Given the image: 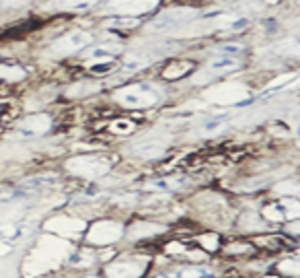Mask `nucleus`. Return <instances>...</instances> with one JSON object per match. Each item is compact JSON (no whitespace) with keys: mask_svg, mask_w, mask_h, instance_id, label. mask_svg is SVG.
Segmentation results:
<instances>
[{"mask_svg":"<svg viewBox=\"0 0 300 278\" xmlns=\"http://www.w3.org/2000/svg\"><path fill=\"white\" fill-rule=\"evenodd\" d=\"M160 91L154 85L148 83H134V85H126L121 89L115 91V99L117 103H121L123 107L130 109H146L152 107L160 101Z\"/></svg>","mask_w":300,"mask_h":278,"instance_id":"f257e3e1","label":"nucleus"},{"mask_svg":"<svg viewBox=\"0 0 300 278\" xmlns=\"http://www.w3.org/2000/svg\"><path fill=\"white\" fill-rule=\"evenodd\" d=\"M66 169L72 175H78L84 180H95L101 178L111 169L109 159L101 157V155H82V157H74L66 163Z\"/></svg>","mask_w":300,"mask_h":278,"instance_id":"f03ea898","label":"nucleus"},{"mask_svg":"<svg viewBox=\"0 0 300 278\" xmlns=\"http://www.w3.org/2000/svg\"><path fill=\"white\" fill-rule=\"evenodd\" d=\"M123 237V227L115 221H97L89 227L86 231V243L95 245V247H103V245H113L115 241Z\"/></svg>","mask_w":300,"mask_h":278,"instance_id":"7ed1b4c3","label":"nucleus"},{"mask_svg":"<svg viewBox=\"0 0 300 278\" xmlns=\"http://www.w3.org/2000/svg\"><path fill=\"white\" fill-rule=\"evenodd\" d=\"M263 219L269 223H284V221H296L300 219V200L298 198H282L267 204L263 208Z\"/></svg>","mask_w":300,"mask_h":278,"instance_id":"20e7f679","label":"nucleus"},{"mask_svg":"<svg viewBox=\"0 0 300 278\" xmlns=\"http://www.w3.org/2000/svg\"><path fill=\"white\" fill-rule=\"evenodd\" d=\"M148 262L144 258H126L107 264L105 276L107 278H140L146 272Z\"/></svg>","mask_w":300,"mask_h":278,"instance_id":"39448f33","label":"nucleus"},{"mask_svg":"<svg viewBox=\"0 0 300 278\" xmlns=\"http://www.w3.org/2000/svg\"><path fill=\"white\" fill-rule=\"evenodd\" d=\"M158 4V0H109L105 12L126 17H142Z\"/></svg>","mask_w":300,"mask_h":278,"instance_id":"423d86ee","label":"nucleus"},{"mask_svg":"<svg viewBox=\"0 0 300 278\" xmlns=\"http://www.w3.org/2000/svg\"><path fill=\"white\" fill-rule=\"evenodd\" d=\"M93 44V35L89 31H70L66 35H60L52 44V49L58 54H74L89 47Z\"/></svg>","mask_w":300,"mask_h":278,"instance_id":"0eeeda50","label":"nucleus"},{"mask_svg":"<svg viewBox=\"0 0 300 278\" xmlns=\"http://www.w3.org/2000/svg\"><path fill=\"white\" fill-rule=\"evenodd\" d=\"M187 15L189 12L187 10H169V12H162V15H158L156 19H152L148 23V29L154 31V33H169V31H175L179 29L183 23H187Z\"/></svg>","mask_w":300,"mask_h":278,"instance_id":"6e6552de","label":"nucleus"},{"mask_svg":"<svg viewBox=\"0 0 300 278\" xmlns=\"http://www.w3.org/2000/svg\"><path fill=\"white\" fill-rule=\"evenodd\" d=\"M52 118L47 113H33V116H27L21 124L17 132L25 138H35V136H43L52 130Z\"/></svg>","mask_w":300,"mask_h":278,"instance_id":"1a4fd4ad","label":"nucleus"},{"mask_svg":"<svg viewBox=\"0 0 300 278\" xmlns=\"http://www.w3.org/2000/svg\"><path fill=\"white\" fill-rule=\"evenodd\" d=\"M45 229L52 231L60 237H72L84 229V223L80 219H74V217H66V214H60V217H54L45 223Z\"/></svg>","mask_w":300,"mask_h":278,"instance_id":"9d476101","label":"nucleus"},{"mask_svg":"<svg viewBox=\"0 0 300 278\" xmlns=\"http://www.w3.org/2000/svg\"><path fill=\"white\" fill-rule=\"evenodd\" d=\"M193 68H195V64H193L191 60H171V62H167V64H165V68L160 70V77L165 79V81L175 83V81L185 79Z\"/></svg>","mask_w":300,"mask_h":278,"instance_id":"9b49d317","label":"nucleus"},{"mask_svg":"<svg viewBox=\"0 0 300 278\" xmlns=\"http://www.w3.org/2000/svg\"><path fill=\"white\" fill-rule=\"evenodd\" d=\"M134 155L146 159V161H152L165 155V142L160 138H148V140H142L134 146Z\"/></svg>","mask_w":300,"mask_h":278,"instance_id":"f8f14e48","label":"nucleus"},{"mask_svg":"<svg viewBox=\"0 0 300 278\" xmlns=\"http://www.w3.org/2000/svg\"><path fill=\"white\" fill-rule=\"evenodd\" d=\"M185 185L183 178H160L146 184L144 187L148 192H160V194H173V192H179V189Z\"/></svg>","mask_w":300,"mask_h":278,"instance_id":"ddd939ff","label":"nucleus"},{"mask_svg":"<svg viewBox=\"0 0 300 278\" xmlns=\"http://www.w3.org/2000/svg\"><path fill=\"white\" fill-rule=\"evenodd\" d=\"M239 66H241V62L236 60V58H230V56H216V58L210 60L208 70H210L212 74H228V72L239 70Z\"/></svg>","mask_w":300,"mask_h":278,"instance_id":"4468645a","label":"nucleus"},{"mask_svg":"<svg viewBox=\"0 0 300 278\" xmlns=\"http://www.w3.org/2000/svg\"><path fill=\"white\" fill-rule=\"evenodd\" d=\"M25 77H27V72H25L23 66L0 60V83H19Z\"/></svg>","mask_w":300,"mask_h":278,"instance_id":"2eb2a0df","label":"nucleus"},{"mask_svg":"<svg viewBox=\"0 0 300 278\" xmlns=\"http://www.w3.org/2000/svg\"><path fill=\"white\" fill-rule=\"evenodd\" d=\"M165 229H162L160 225H152V223H136L130 227L128 231V237L130 239H144V237H152V235H158L162 233Z\"/></svg>","mask_w":300,"mask_h":278,"instance_id":"dca6fc26","label":"nucleus"},{"mask_svg":"<svg viewBox=\"0 0 300 278\" xmlns=\"http://www.w3.org/2000/svg\"><path fill=\"white\" fill-rule=\"evenodd\" d=\"M99 4V0H56V6L60 10L70 12H86Z\"/></svg>","mask_w":300,"mask_h":278,"instance_id":"f3484780","label":"nucleus"},{"mask_svg":"<svg viewBox=\"0 0 300 278\" xmlns=\"http://www.w3.org/2000/svg\"><path fill=\"white\" fill-rule=\"evenodd\" d=\"M121 52L117 44H107V46H95L89 49V58L93 60H113Z\"/></svg>","mask_w":300,"mask_h":278,"instance_id":"a211bd4d","label":"nucleus"},{"mask_svg":"<svg viewBox=\"0 0 300 278\" xmlns=\"http://www.w3.org/2000/svg\"><path fill=\"white\" fill-rule=\"evenodd\" d=\"M276 52L284 56H300V35H290L276 46Z\"/></svg>","mask_w":300,"mask_h":278,"instance_id":"6ab92c4d","label":"nucleus"},{"mask_svg":"<svg viewBox=\"0 0 300 278\" xmlns=\"http://www.w3.org/2000/svg\"><path fill=\"white\" fill-rule=\"evenodd\" d=\"M140 25V19L138 17H126V15H113L109 19L107 27L111 29H119V31H126V29H134Z\"/></svg>","mask_w":300,"mask_h":278,"instance_id":"aec40b11","label":"nucleus"},{"mask_svg":"<svg viewBox=\"0 0 300 278\" xmlns=\"http://www.w3.org/2000/svg\"><path fill=\"white\" fill-rule=\"evenodd\" d=\"M150 64V58L144 56V54H134V56H128L126 60H123L121 68L126 72H136V70H142Z\"/></svg>","mask_w":300,"mask_h":278,"instance_id":"412c9836","label":"nucleus"},{"mask_svg":"<svg viewBox=\"0 0 300 278\" xmlns=\"http://www.w3.org/2000/svg\"><path fill=\"white\" fill-rule=\"evenodd\" d=\"M136 130V122L130 120V118H117L109 124V132L111 134H121V136H126V134H132Z\"/></svg>","mask_w":300,"mask_h":278,"instance_id":"4be33fe9","label":"nucleus"},{"mask_svg":"<svg viewBox=\"0 0 300 278\" xmlns=\"http://www.w3.org/2000/svg\"><path fill=\"white\" fill-rule=\"evenodd\" d=\"M278 270L288 278H300V256L298 258H286L278 264Z\"/></svg>","mask_w":300,"mask_h":278,"instance_id":"5701e85b","label":"nucleus"},{"mask_svg":"<svg viewBox=\"0 0 300 278\" xmlns=\"http://www.w3.org/2000/svg\"><path fill=\"white\" fill-rule=\"evenodd\" d=\"M68 262L72 264V266H76V268H86V266H91V264L95 262V256L91 254L89 249H78V251H74V254H70Z\"/></svg>","mask_w":300,"mask_h":278,"instance_id":"b1692460","label":"nucleus"},{"mask_svg":"<svg viewBox=\"0 0 300 278\" xmlns=\"http://www.w3.org/2000/svg\"><path fill=\"white\" fill-rule=\"evenodd\" d=\"M181 278H216V274L204 266H189L181 272Z\"/></svg>","mask_w":300,"mask_h":278,"instance_id":"393cba45","label":"nucleus"},{"mask_svg":"<svg viewBox=\"0 0 300 278\" xmlns=\"http://www.w3.org/2000/svg\"><path fill=\"white\" fill-rule=\"evenodd\" d=\"M115 60H97L89 66V72L91 74H109L115 70Z\"/></svg>","mask_w":300,"mask_h":278,"instance_id":"a878e982","label":"nucleus"},{"mask_svg":"<svg viewBox=\"0 0 300 278\" xmlns=\"http://www.w3.org/2000/svg\"><path fill=\"white\" fill-rule=\"evenodd\" d=\"M243 46L241 44H222L218 47V56H230V58H236L239 54H243Z\"/></svg>","mask_w":300,"mask_h":278,"instance_id":"bb28decb","label":"nucleus"},{"mask_svg":"<svg viewBox=\"0 0 300 278\" xmlns=\"http://www.w3.org/2000/svg\"><path fill=\"white\" fill-rule=\"evenodd\" d=\"M199 243H202V247H206L208 251H214V249H218L220 239H218V235H214V233H206V235L199 237Z\"/></svg>","mask_w":300,"mask_h":278,"instance_id":"cd10ccee","label":"nucleus"},{"mask_svg":"<svg viewBox=\"0 0 300 278\" xmlns=\"http://www.w3.org/2000/svg\"><path fill=\"white\" fill-rule=\"evenodd\" d=\"M276 192H280V194H288V196H292V194H298L300 192V182H288V184H278L276 185Z\"/></svg>","mask_w":300,"mask_h":278,"instance_id":"c85d7f7f","label":"nucleus"},{"mask_svg":"<svg viewBox=\"0 0 300 278\" xmlns=\"http://www.w3.org/2000/svg\"><path fill=\"white\" fill-rule=\"evenodd\" d=\"M288 231H290V233L300 235V219H296V221H292V223L288 225Z\"/></svg>","mask_w":300,"mask_h":278,"instance_id":"c756f323","label":"nucleus"},{"mask_svg":"<svg viewBox=\"0 0 300 278\" xmlns=\"http://www.w3.org/2000/svg\"><path fill=\"white\" fill-rule=\"evenodd\" d=\"M249 247H243V245H230L228 247V251H230V254H241V251H247Z\"/></svg>","mask_w":300,"mask_h":278,"instance_id":"7c9ffc66","label":"nucleus"},{"mask_svg":"<svg viewBox=\"0 0 300 278\" xmlns=\"http://www.w3.org/2000/svg\"><path fill=\"white\" fill-rule=\"evenodd\" d=\"M154 278H177L175 274H160V276H154Z\"/></svg>","mask_w":300,"mask_h":278,"instance_id":"2f4dec72","label":"nucleus"},{"mask_svg":"<svg viewBox=\"0 0 300 278\" xmlns=\"http://www.w3.org/2000/svg\"><path fill=\"white\" fill-rule=\"evenodd\" d=\"M296 134H298V138H300V124H298V128H296Z\"/></svg>","mask_w":300,"mask_h":278,"instance_id":"473e14b6","label":"nucleus"},{"mask_svg":"<svg viewBox=\"0 0 300 278\" xmlns=\"http://www.w3.org/2000/svg\"><path fill=\"white\" fill-rule=\"evenodd\" d=\"M80 278H97V276H80Z\"/></svg>","mask_w":300,"mask_h":278,"instance_id":"72a5a7b5","label":"nucleus"},{"mask_svg":"<svg viewBox=\"0 0 300 278\" xmlns=\"http://www.w3.org/2000/svg\"><path fill=\"white\" fill-rule=\"evenodd\" d=\"M39 278H52V276H39Z\"/></svg>","mask_w":300,"mask_h":278,"instance_id":"f704fd0d","label":"nucleus"},{"mask_svg":"<svg viewBox=\"0 0 300 278\" xmlns=\"http://www.w3.org/2000/svg\"><path fill=\"white\" fill-rule=\"evenodd\" d=\"M276 278H288V276H276Z\"/></svg>","mask_w":300,"mask_h":278,"instance_id":"c9c22d12","label":"nucleus"},{"mask_svg":"<svg viewBox=\"0 0 300 278\" xmlns=\"http://www.w3.org/2000/svg\"><path fill=\"white\" fill-rule=\"evenodd\" d=\"M294 2H296V4H300V0H294Z\"/></svg>","mask_w":300,"mask_h":278,"instance_id":"e433bc0d","label":"nucleus"},{"mask_svg":"<svg viewBox=\"0 0 300 278\" xmlns=\"http://www.w3.org/2000/svg\"><path fill=\"white\" fill-rule=\"evenodd\" d=\"M0 239H2V231H0Z\"/></svg>","mask_w":300,"mask_h":278,"instance_id":"4c0bfd02","label":"nucleus"}]
</instances>
